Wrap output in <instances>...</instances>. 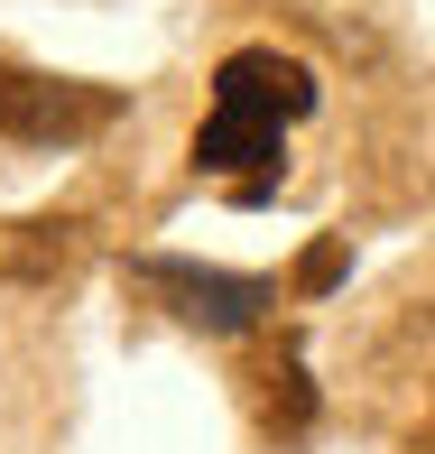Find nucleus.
<instances>
[{"mask_svg": "<svg viewBox=\"0 0 435 454\" xmlns=\"http://www.w3.org/2000/svg\"><path fill=\"white\" fill-rule=\"evenodd\" d=\"M139 287L176 297L185 325H214V334H241V325L268 306L260 278H232V270H195V260H139Z\"/></svg>", "mask_w": 435, "mask_h": 454, "instance_id": "7ed1b4c3", "label": "nucleus"}, {"mask_svg": "<svg viewBox=\"0 0 435 454\" xmlns=\"http://www.w3.org/2000/svg\"><path fill=\"white\" fill-rule=\"evenodd\" d=\"M214 102H232V112H268V121H306V112H315V74H306L297 56H278V47H241V56H222Z\"/></svg>", "mask_w": 435, "mask_h": 454, "instance_id": "20e7f679", "label": "nucleus"}, {"mask_svg": "<svg viewBox=\"0 0 435 454\" xmlns=\"http://www.w3.org/2000/svg\"><path fill=\"white\" fill-rule=\"evenodd\" d=\"M120 121V93L112 84H66V74H19L0 66V130L10 139H47V149H66V139H93Z\"/></svg>", "mask_w": 435, "mask_h": 454, "instance_id": "f257e3e1", "label": "nucleus"}, {"mask_svg": "<svg viewBox=\"0 0 435 454\" xmlns=\"http://www.w3.org/2000/svg\"><path fill=\"white\" fill-rule=\"evenodd\" d=\"M278 139H287V121H268V112H232V102H214V121L195 130V168L232 176V195H241V204H260L268 185H278Z\"/></svg>", "mask_w": 435, "mask_h": 454, "instance_id": "f03ea898", "label": "nucleus"}, {"mask_svg": "<svg viewBox=\"0 0 435 454\" xmlns=\"http://www.w3.org/2000/svg\"><path fill=\"white\" fill-rule=\"evenodd\" d=\"M324 278H343V241H324V251L306 260V287H324Z\"/></svg>", "mask_w": 435, "mask_h": 454, "instance_id": "39448f33", "label": "nucleus"}]
</instances>
